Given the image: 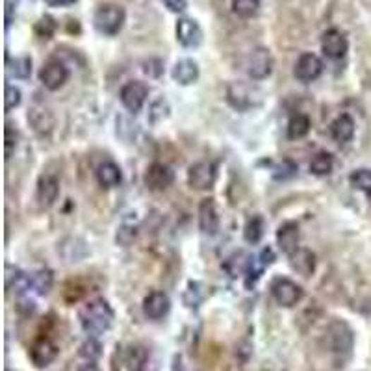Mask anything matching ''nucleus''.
Returning a JSON list of instances; mask_svg holds the SVG:
<instances>
[{
  "label": "nucleus",
  "instance_id": "f257e3e1",
  "mask_svg": "<svg viewBox=\"0 0 371 371\" xmlns=\"http://www.w3.org/2000/svg\"><path fill=\"white\" fill-rule=\"evenodd\" d=\"M78 321H80L85 334L93 338L101 336L110 331L111 323H114V308L106 299L97 297V299L85 303L78 310Z\"/></svg>",
  "mask_w": 371,
  "mask_h": 371
},
{
  "label": "nucleus",
  "instance_id": "f03ea898",
  "mask_svg": "<svg viewBox=\"0 0 371 371\" xmlns=\"http://www.w3.org/2000/svg\"><path fill=\"white\" fill-rule=\"evenodd\" d=\"M126 13L123 10V6L108 2L97 8L95 16H93V25H95L97 32L102 35H117L123 26H125Z\"/></svg>",
  "mask_w": 371,
  "mask_h": 371
},
{
  "label": "nucleus",
  "instance_id": "7ed1b4c3",
  "mask_svg": "<svg viewBox=\"0 0 371 371\" xmlns=\"http://www.w3.org/2000/svg\"><path fill=\"white\" fill-rule=\"evenodd\" d=\"M226 101L236 110L249 111L262 104V91L255 87V85L232 82L226 87Z\"/></svg>",
  "mask_w": 371,
  "mask_h": 371
},
{
  "label": "nucleus",
  "instance_id": "20e7f679",
  "mask_svg": "<svg viewBox=\"0 0 371 371\" xmlns=\"http://www.w3.org/2000/svg\"><path fill=\"white\" fill-rule=\"evenodd\" d=\"M355 343L353 331L343 321H334L331 327L327 329V346L332 355H349Z\"/></svg>",
  "mask_w": 371,
  "mask_h": 371
},
{
  "label": "nucleus",
  "instance_id": "39448f33",
  "mask_svg": "<svg viewBox=\"0 0 371 371\" xmlns=\"http://www.w3.org/2000/svg\"><path fill=\"white\" fill-rule=\"evenodd\" d=\"M271 296L281 306L291 308V306H296L297 303L301 301L305 291L296 281L286 279V276H279L271 282Z\"/></svg>",
  "mask_w": 371,
  "mask_h": 371
},
{
  "label": "nucleus",
  "instance_id": "423d86ee",
  "mask_svg": "<svg viewBox=\"0 0 371 371\" xmlns=\"http://www.w3.org/2000/svg\"><path fill=\"white\" fill-rule=\"evenodd\" d=\"M273 71V56L267 49L260 47L249 52L245 60V73L253 80H264Z\"/></svg>",
  "mask_w": 371,
  "mask_h": 371
},
{
  "label": "nucleus",
  "instance_id": "0eeeda50",
  "mask_svg": "<svg viewBox=\"0 0 371 371\" xmlns=\"http://www.w3.org/2000/svg\"><path fill=\"white\" fill-rule=\"evenodd\" d=\"M147 97H149V87L140 80L126 82L119 91V99L126 110L130 114H138L145 106Z\"/></svg>",
  "mask_w": 371,
  "mask_h": 371
},
{
  "label": "nucleus",
  "instance_id": "6e6552de",
  "mask_svg": "<svg viewBox=\"0 0 371 371\" xmlns=\"http://www.w3.org/2000/svg\"><path fill=\"white\" fill-rule=\"evenodd\" d=\"M217 178V167L212 162H197L188 171V184L193 190L206 191L212 190L216 184Z\"/></svg>",
  "mask_w": 371,
  "mask_h": 371
},
{
  "label": "nucleus",
  "instance_id": "1a4fd4ad",
  "mask_svg": "<svg viewBox=\"0 0 371 371\" xmlns=\"http://www.w3.org/2000/svg\"><path fill=\"white\" fill-rule=\"evenodd\" d=\"M69 80V69L60 60H49L39 71V82L45 85V90L58 91Z\"/></svg>",
  "mask_w": 371,
  "mask_h": 371
},
{
  "label": "nucleus",
  "instance_id": "9d476101",
  "mask_svg": "<svg viewBox=\"0 0 371 371\" xmlns=\"http://www.w3.org/2000/svg\"><path fill=\"white\" fill-rule=\"evenodd\" d=\"M143 181H145V186L151 191H164L175 182V171L171 169L167 164L154 162V164L147 167Z\"/></svg>",
  "mask_w": 371,
  "mask_h": 371
},
{
  "label": "nucleus",
  "instance_id": "9b49d317",
  "mask_svg": "<svg viewBox=\"0 0 371 371\" xmlns=\"http://www.w3.org/2000/svg\"><path fill=\"white\" fill-rule=\"evenodd\" d=\"M323 73V61L320 56L312 54V52H305L299 56V60L296 61L293 67V75L303 84H310V82L317 80Z\"/></svg>",
  "mask_w": 371,
  "mask_h": 371
},
{
  "label": "nucleus",
  "instance_id": "f8f14e48",
  "mask_svg": "<svg viewBox=\"0 0 371 371\" xmlns=\"http://www.w3.org/2000/svg\"><path fill=\"white\" fill-rule=\"evenodd\" d=\"M176 41L186 49H197L202 43V28L195 19L181 17L176 20Z\"/></svg>",
  "mask_w": 371,
  "mask_h": 371
},
{
  "label": "nucleus",
  "instance_id": "ddd939ff",
  "mask_svg": "<svg viewBox=\"0 0 371 371\" xmlns=\"http://www.w3.org/2000/svg\"><path fill=\"white\" fill-rule=\"evenodd\" d=\"M321 51L331 60H341L349 51V41H347L346 34L338 28L327 30L321 37Z\"/></svg>",
  "mask_w": 371,
  "mask_h": 371
},
{
  "label": "nucleus",
  "instance_id": "4468645a",
  "mask_svg": "<svg viewBox=\"0 0 371 371\" xmlns=\"http://www.w3.org/2000/svg\"><path fill=\"white\" fill-rule=\"evenodd\" d=\"M171 299L166 291L154 290L143 299V314L147 320L160 321L169 314Z\"/></svg>",
  "mask_w": 371,
  "mask_h": 371
},
{
  "label": "nucleus",
  "instance_id": "2eb2a0df",
  "mask_svg": "<svg viewBox=\"0 0 371 371\" xmlns=\"http://www.w3.org/2000/svg\"><path fill=\"white\" fill-rule=\"evenodd\" d=\"M275 262V253L271 247H264L258 255L249 256V264L245 269V284L247 288H251L253 284H256V281L260 279L262 273L266 271V267H269Z\"/></svg>",
  "mask_w": 371,
  "mask_h": 371
},
{
  "label": "nucleus",
  "instance_id": "dca6fc26",
  "mask_svg": "<svg viewBox=\"0 0 371 371\" xmlns=\"http://www.w3.org/2000/svg\"><path fill=\"white\" fill-rule=\"evenodd\" d=\"M58 353H60V349H58V346H56L54 341L47 340V338H41V340L32 343L28 356H30L32 364H34L35 367L43 370V367L51 366L52 362L58 358Z\"/></svg>",
  "mask_w": 371,
  "mask_h": 371
},
{
  "label": "nucleus",
  "instance_id": "f3484780",
  "mask_svg": "<svg viewBox=\"0 0 371 371\" xmlns=\"http://www.w3.org/2000/svg\"><path fill=\"white\" fill-rule=\"evenodd\" d=\"M299 240H301V232L296 221H286L279 226L276 231V245L286 256L293 255L299 249Z\"/></svg>",
  "mask_w": 371,
  "mask_h": 371
},
{
  "label": "nucleus",
  "instance_id": "a211bd4d",
  "mask_svg": "<svg viewBox=\"0 0 371 371\" xmlns=\"http://www.w3.org/2000/svg\"><path fill=\"white\" fill-rule=\"evenodd\" d=\"M219 212L214 199H205L199 205V229L202 234L214 236L219 231Z\"/></svg>",
  "mask_w": 371,
  "mask_h": 371
},
{
  "label": "nucleus",
  "instance_id": "6ab92c4d",
  "mask_svg": "<svg viewBox=\"0 0 371 371\" xmlns=\"http://www.w3.org/2000/svg\"><path fill=\"white\" fill-rule=\"evenodd\" d=\"M199 75H201V71H199V63L195 60H191V58H184V60H178L171 71V76H173V80L176 84L181 85H191L195 84L199 80Z\"/></svg>",
  "mask_w": 371,
  "mask_h": 371
},
{
  "label": "nucleus",
  "instance_id": "aec40b11",
  "mask_svg": "<svg viewBox=\"0 0 371 371\" xmlns=\"http://www.w3.org/2000/svg\"><path fill=\"white\" fill-rule=\"evenodd\" d=\"M60 195V181L56 175H43L37 182V201L41 206H52Z\"/></svg>",
  "mask_w": 371,
  "mask_h": 371
},
{
  "label": "nucleus",
  "instance_id": "412c9836",
  "mask_svg": "<svg viewBox=\"0 0 371 371\" xmlns=\"http://www.w3.org/2000/svg\"><path fill=\"white\" fill-rule=\"evenodd\" d=\"M6 286L10 291H13L16 296L23 297L26 291L32 290L30 275L25 273V271H20L19 267L8 266L6 267Z\"/></svg>",
  "mask_w": 371,
  "mask_h": 371
},
{
  "label": "nucleus",
  "instance_id": "4be33fe9",
  "mask_svg": "<svg viewBox=\"0 0 371 371\" xmlns=\"http://www.w3.org/2000/svg\"><path fill=\"white\" fill-rule=\"evenodd\" d=\"M355 121L347 114H341L331 123V138L336 143H349L355 138Z\"/></svg>",
  "mask_w": 371,
  "mask_h": 371
},
{
  "label": "nucleus",
  "instance_id": "5701e85b",
  "mask_svg": "<svg viewBox=\"0 0 371 371\" xmlns=\"http://www.w3.org/2000/svg\"><path fill=\"white\" fill-rule=\"evenodd\" d=\"M290 258V266L291 269L297 271L299 275L303 276H310L312 273H314V269H316V255L312 251H308V249H297L293 255L288 256Z\"/></svg>",
  "mask_w": 371,
  "mask_h": 371
},
{
  "label": "nucleus",
  "instance_id": "b1692460",
  "mask_svg": "<svg viewBox=\"0 0 371 371\" xmlns=\"http://www.w3.org/2000/svg\"><path fill=\"white\" fill-rule=\"evenodd\" d=\"M121 181H123V173L116 162H104L97 169V182L102 188H116L121 184Z\"/></svg>",
  "mask_w": 371,
  "mask_h": 371
},
{
  "label": "nucleus",
  "instance_id": "393cba45",
  "mask_svg": "<svg viewBox=\"0 0 371 371\" xmlns=\"http://www.w3.org/2000/svg\"><path fill=\"white\" fill-rule=\"evenodd\" d=\"M149 351L143 346H130L125 353V366L128 371H145Z\"/></svg>",
  "mask_w": 371,
  "mask_h": 371
},
{
  "label": "nucleus",
  "instance_id": "a878e982",
  "mask_svg": "<svg viewBox=\"0 0 371 371\" xmlns=\"http://www.w3.org/2000/svg\"><path fill=\"white\" fill-rule=\"evenodd\" d=\"M30 282H32V290L37 293V296H49L54 286V273L51 269H37L34 273H30Z\"/></svg>",
  "mask_w": 371,
  "mask_h": 371
},
{
  "label": "nucleus",
  "instance_id": "bb28decb",
  "mask_svg": "<svg viewBox=\"0 0 371 371\" xmlns=\"http://www.w3.org/2000/svg\"><path fill=\"white\" fill-rule=\"evenodd\" d=\"M312 121L305 114H293L288 121V138L290 140H303L310 132Z\"/></svg>",
  "mask_w": 371,
  "mask_h": 371
},
{
  "label": "nucleus",
  "instance_id": "cd10ccee",
  "mask_svg": "<svg viewBox=\"0 0 371 371\" xmlns=\"http://www.w3.org/2000/svg\"><path fill=\"white\" fill-rule=\"evenodd\" d=\"M247 264H249V256H247L245 253L238 251L226 258L225 264H223V269H225L232 279H238V276L245 275Z\"/></svg>",
  "mask_w": 371,
  "mask_h": 371
},
{
  "label": "nucleus",
  "instance_id": "c85d7f7f",
  "mask_svg": "<svg viewBox=\"0 0 371 371\" xmlns=\"http://www.w3.org/2000/svg\"><path fill=\"white\" fill-rule=\"evenodd\" d=\"M334 169V158L331 152H317L310 162V173L316 176H327L331 175Z\"/></svg>",
  "mask_w": 371,
  "mask_h": 371
},
{
  "label": "nucleus",
  "instance_id": "c756f323",
  "mask_svg": "<svg viewBox=\"0 0 371 371\" xmlns=\"http://www.w3.org/2000/svg\"><path fill=\"white\" fill-rule=\"evenodd\" d=\"M262 236H264V219L260 216H253L247 219L245 226H243V238L247 243L256 245L260 243Z\"/></svg>",
  "mask_w": 371,
  "mask_h": 371
},
{
  "label": "nucleus",
  "instance_id": "7c9ffc66",
  "mask_svg": "<svg viewBox=\"0 0 371 371\" xmlns=\"http://www.w3.org/2000/svg\"><path fill=\"white\" fill-rule=\"evenodd\" d=\"M8 73H10L13 78H19V80L30 78L32 60L28 56H20V58H16V60H8Z\"/></svg>",
  "mask_w": 371,
  "mask_h": 371
},
{
  "label": "nucleus",
  "instance_id": "2f4dec72",
  "mask_svg": "<svg viewBox=\"0 0 371 371\" xmlns=\"http://www.w3.org/2000/svg\"><path fill=\"white\" fill-rule=\"evenodd\" d=\"M260 10V0H232V11L241 19H251Z\"/></svg>",
  "mask_w": 371,
  "mask_h": 371
},
{
  "label": "nucleus",
  "instance_id": "473e14b6",
  "mask_svg": "<svg viewBox=\"0 0 371 371\" xmlns=\"http://www.w3.org/2000/svg\"><path fill=\"white\" fill-rule=\"evenodd\" d=\"M349 182L355 190L364 191L367 197L371 195V169H355L349 175Z\"/></svg>",
  "mask_w": 371,
  "mask_h": 371
},
{
  "label": "nucleus",
  "instance_id": "72a5a7b5",
  "mask_svg": "<svg viewBox=\"0 0 371 371\" xmlns=\"http://www.w3.org/2000/svg\"><path fill=\"white\" fill-rule=\"evenodd\" d=\"M102 355V346L99 343V340L93 336H90V340H85L80 346V356L85 358L87 362H97Z\"/></svg>",
  "mask_w": 371,
  "mask_h": 371
},
{
  "label": "nucleus",
  "instance_id": "f704fd0d",
  "mask_svg": "<svg viewBox=\"0 0 371 371\" xmlns=\"http://www.w3.org/2000/svg\"><path fill=\"white\" fill-rule=\"evenodd\" d=\"M201 288L202 286L199 282H190V286H188V290L184 293V303L188 308H197V306L201 305L202 297H205V291Z\"/></svg>",
  "mask_w": 371,
  "mask_h": 371
},
{
  "label": "nucleus",
  "instance_id": "c9c22d12",
  "mask_svg": "<svg viewBox=\"0 0 371 371\" xmlns=\"http://www.w3.org/2000/svg\"><path fill=\"white\" fill-rule=\"evenodd\" d=\"M4 95H6L4 97V110L6 111L16 110L17 106L20 104V101H23V93H20L19 87L13 84H6Z\"/></svg>",
  "mask_w": 371,
  "mask_h": 371
},
{
  "label": "nucleus",
  "instance_id": "e433bc0d",
  "mask_svg": "<svg viewBox=\"0 0 371 371\" xmlns=\"http://www.w3.org/2000/svg\"><path fill=\"white\" fill-rule=\"evenodd\" d=\"M54 30H56V25L51 17H43V19L35 25V32H37V35H39L41 39H51Z\"/></svg>",
  "mask_w": 371,
  "mask_h": 371
},
{
  "label": "nucleus",
  "instance_id": "4c0bfd02",
  "mask_svg": "<svg viewBox=\"0 0 371 371\" xmlns=\"http://www.w3.org/2000/svg\"><path fill=\"white\" fill-rule=\"evenodd\" d=\"M135 234H138L135 226H121L119 232H117V243H121L123 247L130 245L132 241L135 240Z\"/></svg>",
  "mask_w": 371,
  "mask_h": 371
},
{
  "label": "nucleus",
  "instance_id": "58836bf2",
  "mask_svg": "<svg viewBox=\"0 0 371 371\" xmlns=\"http://www.w3.org/2000/svg\"><path fill=\"white\" fill-rule=\"evenodd\" d=\"M17 141H19V132L11 125H6V158H10L17 147Z\"/></svg>",
  "mask_w": 371,
  "mask_h": 371
},
{
  "label": "nucleus",
  "instance_id": "ea45409f",
  "mask_svg": "<svg viewBox=\"0 0 371 371\" xmlns=\"http://www.w3.org/2000/svg\"><path fill=\"white\" fill-rule=\"evenodd\" d=\"M166 8L173 13H182L188 8V0H162Z\"/></svg>",
  "mask_w": 371,
  "mask_h": 371
},
{
  "label": "nucleus",
  "instance_id": "a19ab883",
  "mask_svg": "<svg viewBox=\"0 0 371 371\" xmlns=\"http://www.w3.org/2000/svg\"><path fill=\"white\" fill-rule=\"evenodd\" d=\"M49 6H54V8H67V6L76 4V0H45Z\"/></svg>",
  "mask_w": 371,
  "mask_h": 371
},
{
  "label": "nucleus",
  "instance_id": "79ce46f5",
  "mask_svg": "<svg viewBox=\"0 0 371 371\" xmlns=\"http://www.w3.org/2000/svg\"><path fill=\"white\" fill-rule=\"evenodd\" d=\"M78 371H101V370H99V366H97L95 362H87V364H84Z\"/></svg>",
  "mask_w": 371,
  "mask_h": 371
},
{
  "label": "nucleus",
  "instance_id": "37998d69",
  "mask_svg": "<svg viewBox=\"0 0 371 371\" xmlns=\"http://www.w3.org/2000/svg\"><path fill=\"white\" fill-rule=\"evenodd\" d=\"M175 367L178 371H182V358H181V356H176V358H175Z\"/></svg>",
  "mask_w": 371,
  "mask_h": 371
},
{
  "label": "nucleus",
  "instance_id": "c03bdc74",
  "mask_svg": "<svg viewBox=\"0 0 371 371\" xmlns=\"http://www.w3.org/2000/svg\"><path fill=\"white\" fill-rule=\"evenodd\" d=\"M370 202H371V195H370Z\"/></svg>",
  "mask_w": 371,
  "mask_h": 371
}]
</instances>
